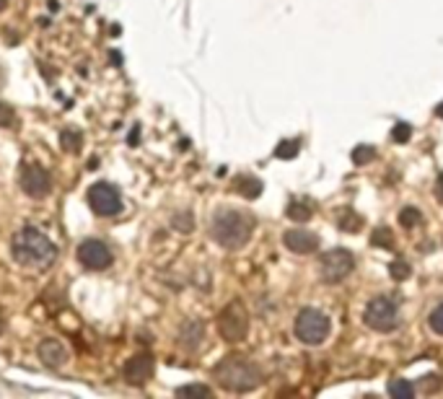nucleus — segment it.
Instances as JSON below:
<instances>
[{
	"instance_id": "16",
	"label": "nucleus",
	"mask_w": 443,
	"mask_h": 399,
	"mask_svg": "<svg viewBox=\"0 0 443 399\" xmlns=\"http://www.w3.org/2000/svg\"><path fill=\"white\" fill-rule=\"evenodd\" d=\"M60 145H62V151L78 153L80 145H83V135H80L78 130L68 127V130H62V133H60Z\"/></svg>"
},
{
	"instance_id": "19",
	"label": "nucleus",
	"mask_w": 443,
	"mask_h": 399,
	"mask_svg": "<svg viewBox=\"0 0 443 399\" xmlns=\"http://www.w3.org/2000/svg\"><path fill=\"white\" fill-rule=\"evenodd\" d=\"M285 213H288V218H291V221L306 223L311 218V205L309 203H291Z\"/></svg>"
},
{
	"instance_id": "10",
	"label": "nucleus",
	"mask_w": 443,
	"mask_h": 399,
	"mask_svg": "<svg viewBox=\"0 0 443 399\" xmlns=\"http://www.w3.org/2000/svg\"><path fill=\"white\" fill-rule=\"evenodd\" d=\"M78 259L83 262V267H89V270H107L115 257H112V252H109V247L104 241L89 239L78 247Z\"/></svg>"
},
{
	"instance_id": "18",
	"label": "nucleus",
	"mask_w": 443,
	"mask_h": 399,
	"mask_svg": "<svg viewBox=\"0 0 443 399\" xmlns=\"http://www.w3.org/2000/svg\"><path fill=\"white\" fill-rule=\"evenodd\" d=\"M389 394L394 399H409L415 397V386L405 379H394V382H389Z\"/></svg>"
},
{
	"instance_id": "9",
	"label": "nucleus",
	"mask_w": 443,
	"mask_h": 399,
	"mask_svg": "<svg viewBox=\"0 0 443 399\" xmlns=\"http://www.w3.org/2000/svg\"><path fill=\"white\" fill-rule=\"evenodd\" d=\"M21 189L27 192L31 200H42V197L50 195V189H52V177H50V171L45 166H39V164H27L24 169H21Z\"/></svg>"
},
{
	"instance_id": "14",
	"label": "nucleus",
	"mask_w": 443,
	"mask_h": 399,
	"mask_svg": "<svg viewBox=\"0 0 443 399\" xmlns=\"http://www.w3.org/2000/svg\"><path fill=\"white\" fill-rule=\"evenodd\" d=\"M233 189L239 192L241 197H247V200H257L259 195H262V189H265V184L259 182L257 177H249V174H241V177H236V182H233Z\"/></svg>"
},
{
	"instance_id": "4",
	"label": "nucleus",
	"mask_w": 443,
	"mask_h": 399,
	"mask_svg": "<svg viewBox=\"0 0 443 399\" xmlns=\"http://www.w3.org/2000/svg\"><path fill=\"white\" fill-rule=\"evenodd\" d=\"M296 338L306 342V345H321L329 338L332 321L324 311L319 309H301L296 317Z\"/></svg>"
},
{
	"instance_id": "21",
	"label": "nucleus",
	"mask_w": 443,
	"mask_h": 399,
	"mask_svg": "<svg viewBox=\"0 0 443 399\" xmlns=\"http://www.w3.org/2000/svg\"><path fill=\"white\" fill-rule=\"evenodd\" d=\"M420 221H423V215H420L417 208H402V213H399V223H402L405 228H415Z\"/></svg>"
},
{
	"instance_id": "22",
	"label": "nucleus",
	"mask_w": 443,
	"mask_h": 399,
	"mask_svg": "<svg viewBox=\"0 0 443 399\" xmlns=\"http://www.w3.org/2000/svg\"><path fill=\"white\" fill-rule=\"evenodd\" d=\"M409 273H412V267H409L405 259H394L389 265V275L394 277V280H407Z\"/></svg>"
},
{
	"instance_id": "8",
	"label": "nucleus",
	"mask_w": 443,
	"mask_h": 399,
	"mask_svg": "<svg viewBox=\"0 0 443 399\" xmlns=\"http://www.w3.org/2000/svg\"><path fill=\"white\" fill-rule=\"evenodd\" d=\"M89 205L96 215H117L122 210V197L107 182H96L89 187Z\"/></svg>"
},
{
	"instance_id": "5",
	"label": "nucleus",
	"mask_w": 443,
	"mask_h": 399,
	"mask_svg": "<svg viewBox=\"0 0 443 399\" xmlns=\"http://www.w3.org/2000/svg\"><path fill=\"white\" fill-rule=\"evenodd\" d=\"M363 321L376 332H391L399 324V309L397 301L389 296H376L373 301H368L363 311Z\"/></svg>"
},
{
	"instance_id": "30",
	"label": "nucleus",
	"mask_w": 443,
	"mask_h": 399,
	"mask_svg": "<svg viewBox=\"0 0 443 399\" xmlns=\"http://www.w3.org/2000/svg\"><path fill=\"white\" fill-rule=\"evenodd\" d=\"M438 200L443 203V174L438 177Z\"/></svg>"
},
{
	"instance_id": "24",
	"label": "nucleus",
	"mask_w": 443,
	"mask_h": 399,
	"mask_svg": "<svg viewBox=\"0 0 443 399\" xmlns=\"http://www.w3.org/2000/svg\"><path fill=\"white\" fill-rule=\"evenodd\" d=\"M373 159H376V151H373L371 145H358V148L353 151V164H358V166L371 164Z\"/></svg>"
},
{
	"instance_id": "13",
	"label": "nucleus",
	"mask_w": 443,
	"mask_h": 399,
	"mask_svg": "<svg viewBox=\"0 0 443 399\" xmlns=\"http://www.w3.org/2000/svg\"><path fill=\"white\" fill-rule=\"evenodd\" d=\"M36 353L42 358V363L50 365V368H60V365L68 361V350H65V345L57 342V340H45Z\"/></svg>"
},
{
	"instance_id": "27",
	"label": "nucleus",
	"mask_w": 443,
	"mask_h": 399,
	"mask_svg": "<svg viewBox=\"0 0 443 399\" xmlns=\"http://www.w3.org/2000/svg\"><path fill=\"white\" fill-rule=\"evenodd\" d=\"M409 135H412V127L407 122H399L394 124V130H391V140L394 143H407Z\"/></svg>"
},
{
	"instance_id": "12",
	"label": "nucleus",
	"mask_w": 443,
	"mask_h": 399,
	"mask_svg": "<svg viewBox=\"0 0 443 399\" xmlns=\"http://www.w3.org/2000/svg\"><path fill=\"white\" fill-rule=\"evenodd\" d=\"M283 244L291 249V252H296V254H311V252H317V249H319V239H317V233L303 231V228L285 231Z\"/></svg>"
},
{
	"instance_id": "17",
	"label": "nucleus",
	"mask_w": 443,
	"mask_h": 399,
	"mask_svg": "<svg viewBox=\"0 0 443 399\" xmlns=\"http://www.w3.org/2000/svg\"><path fill=\"white\" fill-rule=\"evenodd\" d=\"M363 226V218L355 213V210H350V208H345V210H340V228L347 231V233H355V231Z\"/></svg>"
},
{
	"instance_id": "33",
	"label": "nucleus",
	"mask_w": 443,
	"mask_h": 399,
	"mask_svg": "<svg viewBox=\"0 0 443 399\" xmlns=\"http://www.w3.org/2000/svg\"><path fill=\"white\" fill-rule=\"evenodd\" d=\"M0 332H3V314H0Z\"/></svg>"
},
{
	"instance_id": "2",
	"label": "nucleus",
	"mask_w": 443,
	"mask_h": 399,
	"mask_svg": "<svg viewBox=\"0 0 443 399\" xmlns=\"http://www.w3.org/2000/svg\"><path fill=\"white\" fill-rule=\"evenodd\" d=\"M213 376L218 379V384H221L223 389L228 391H252L262 384L259 365L252 363V361H244L239 355H231V358L221 361V363L215 365Z\"/></svg>"
},
{
	"instance_id": "11",
	"label": "nucleus",
	"mask_w": 443,
	"mask_h": 399,
	"mask_svg": "<svg viewBox=\"0 0 443 399\" xmlns=\"http://www.w3.org/2000/svg\"><path fill=\"white\" fill-rule=\"evenodd\" d=\"M153 368H156V363H153L151 355L140 353V355H133V358L124 363L122 376H124V382H127V384L140 386V384L151 382V379H153Z\"/></svg>"
},
{
	"instance_id": "6",
	"label": "nucleus",
	"mask_w": 443,
	"mask_h": 399,
	"mask_svg": "<svg viewBox=\"0 0 443 399\" xmlns=\"http://www.w3.org/2000/svg\"><path fill=\"white\" fill-rule=\"evenodd\" d=\"M218 332L226 342H241L249 332V314L244 309V303L231 301L218 317Z\"/></svg>"
},
{
	"instance_id": "28",
	"label": "nucleus",
	"mask_w": 443,
	"mask_h": 399,
	"mask_svg": "<svg viewBox=\"0 0 443 399\" xmlns=\"http://www.w3.org/2000/svg\"><path fill=\"white\" fill-rule=\"evenodd\" d=\"M16 124V112L8 104H0V127H13Z\"/></svg>"
},
{
	"instance_id": "1",
	"label": "nucleus",
	"mask_w": 443,
	"mask_h": 399,
	"mask_svg": "<svg viewBox=\"0 0 443 399\" xmlns=\"http://www.w3.org/2000/svg\"><path fill=\"white\" fill-rule=\"evenodd\" d=\"M10 249H13V259L18 265L27 267H47L52 265L55 257H57V247L47 239V233H42L39 228H21L10 241Z\"/></svg>"
},
{
	"instance_id": "23",
	"label": "nucleus",
	"mask_w": 443,
	"mask_h": 399,
	"mask_svg": "<svg viewBox=\"0 0 443 399\" xmlns=\"http://www.w3.org/2000/svg\"><path fill=\"white\" fill-rule=\"evenodd\" d=\"M371 244H373V247L391 249V247H394V236H391L389 228H376V231H373V236H371Z\"/></svg>"
},
{
	"instance_id": "32",
	"label": "nucleus",
	"mask_w": 443,
	"mask_h": 399,
	"mask_svg": "<svg viewBox=\"0 0 443 399\" xmlns=\"http://www.w3.org/2000/svg\"><path fill=\"white\" fill-rule=\"evenodd\" d=\"M435 115H438V117H443V104H441V107H438V109H435Z\"/></svg>"
},
{
	"instance_id": "26",
	"label": "nucleus",
	"mask_w": 443,
	"mask_h": 399,
	"mask_svg": "<svg viewBox=\"0 0 443 399\" xmlns=\"http://www.w3.org/2000/svg\"><path fill=\"white\" fill-rule=\"evenodd\" d=\"M428 324L433 329L435 335H441L443 338V303H438L433 311H430V317H428Z\"/></svg>"
},
{
	"instance_id": "31",
	"label": "nucleus",
	"mask_w": 443,
	"mask_h": 399,
	"mask_svg": "<svg viewBox=\"0 0 443 399\" xmlns=\"http://www.w3.org/2000/svg\"><path fill=\"white\" fill-rule=\"evenodd\" d=\"M8 8V0H0V10H6Z\"/></svg>"
},
{
	"instance_id": "7",
	"label": "nucleus",
	"mask_w": 443,
	"mask_h": 399,
	"mask_svg": "<svg viewBox=\"0 0 443 399\" xmlns=\"http://www.w3.org/2000/svg\"><path fill=\"white\" fill-rule=\"evenodd\" d=\"M355 267V259L347 249H332L327 254H321L319 275L324 283H342Z\"/></svg>"
},
{
	"instance_id": "29",
	"label": "nucleus",
	"mask_w": 443,
	"mask_h": 399,
	"mask_svg": "<svg viewBox=\"0 0 443 399\" xmlns=\"http://www.w3.org/2000/svg\"><path fill=\"white\" fill-rule=\"evenodd\" d=\"M174 223H177L179 228H182V231H184V233H187V231L192 228V215L184 213V215H182V218H177V221H174Z\"/></svg>"
},
{
	"instance_id": "25",
	"label": "nucleus",
	"mask_w": 443,
	"mask_h": 399,
	"mask_svg": "<svg viewBox=\"0 0 443 399\" xmlns=\"http://www.w3.org/2000/svg\"><path fill=\"white\" fill-rule=\"evenodd\" d=\"M177 394H179V397H184V394H197V397H213V389H210V386H205V384H187V386H182Z\"/></svg>"
},
{
	"instance_id": "15",
	"label": "nucleus",
	"mask_w": 443,
	"mask_h": 399,
	"mask_svg": "<svg viewBox=\"0 0 443 399\" xmlns=\"http://www.w3.org/2000/svg\"><path fill=\"white\" fill-rule=\"evenodd\" d=\"M187 350H195L200 342H203V324L200 321H187L182 327V340H179Z\"/></svg>"
},
{
	"instance_id": "20",
	"label": "nucleus",
	"mask_w": 443,
	"mask_h": 399,
	"mask_svg": "<svg viewBox=\"0 0 443 399\" xmlns=\"http://www.w3.org/2000/svg\"><path fill=\"white\" fill-rule=\"evenodd\" d=\"M298 151H301V140H283V143H277L275 156L277 159H296Z\"/></svg>"
},
{
	"instance_id": "3",
	"label": "nucleus",
	"mask_w": 443,
	"mask_h": 399,
	"mask_svg": "<svg viewBox=\"0 0 443 399\" xmlns=\"http://www.w3.org/2000/svg\"><path fill=\"white\" fill-rule=\"evenodd\" d=\"M213 239L226 249H239L244 247L254 231V218L241 210H221L213 218Z\"/></svg>"
}]
</instances>
